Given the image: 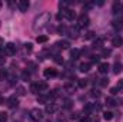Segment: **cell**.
Returning a JSON list of instances; mask_svg holds the SVG:
<instances>
[{"label": "cell", "mask_w": 123, "mask_h": 122, "mask_svg": "<svg viewBox=\"0 0 123 122\" xmlns=\"http://www.w3.org/2000/svg\"><path fill=\"white\" fill-rule=\"evenodd\" d=\"M90 23V19H89V16L87 14H80L79 17H77V27H86L87 25Z\"/></svg>", "instance_id": "cell-1"}, {"label": "cell", "mask_w": 123, "mask_h": 122, "mask_svg": "<svg viewBox=\"0 0 123 122\" xmlns=\"http://www.w3.org/2000/svg\"><path fill=\"white\" fill-rule=\"evenodd\" d=\"M30 118L33 121H42L43 119V112L39 108H33L30 111Z\"/></svg>", "instance_id": "cell-2"}, {"label": "cell", "mask_w": 123, "mask_h": 122, "mask_svg": "<svg viewBox=\"0 0 123 122\" xmlns=\"http://www.w3.org/2000/svg\"><path fill=\"white\" fill-rule=\"evenodd\" d=\"M16 45L14 43H7L6 46H4V52H6V55H9V56H13V55H16Z\"/></svg>", "instance_id": "cell-3"}, {"label": "cell", "mask_w": 123, "mask_h": 122, "mask_svg": "<svg viewBox=\"0 0 123 122\" xmlns=\"http://www.w3.org/2000/svg\"><path fill=\"white\" fill-rule=\"evenodd\" d=\"M17 7H19L20 12H27V9H29V1H27V0H19V1H17Z\"/></svg>", "instance_id": "cell-4"}, {"label": "cell", "mask_w": 123, "mask_h": 122, "mask_svg": "<svg viewBox=\"0 0 123 122\" xmlns=\"http://www.w3.org/2000/svg\"><path fill=\"white\" fill-rule=\"evenodd\" d=\"M63 16H64L67 20H70V22H72V20L76 17V13H74L73 10H70V9H66V10H63Z\"/></svg>", "instance_id": "cell-5"}, {"label": "cell", "mask_w": 123, "mask_h": 122, "mask_svg": "<svg viewBox=\"0 0 123 122\" xmlns=\"http://www.w3.org/2000/svg\"><path fill=\"white\" fill-rule=\"evenodd\" d=\"M43 75H44V78H55V76L57 75V72H56V69H53V68H49V69H44Z\"/></svg>", "instance_id": "cell-6"}, {"label": "cell", "mask_w": 123, "mask_h": 122, "mask_svg": "<svg viewBox=\"0 0 123 122\" xmlns=\"http://www.w3.org/2000/svg\"><path fill=\"white\" fill-rule=\"evenodd\" d=\"M7 105H9V108H17V105H19L17 98H16V96H10V98L7 99Z\"/></svg>", "instance_id": "cell-7"}, {"label": "cell", "mask_w": 123, "mask_h": 122, "mask_svg": "<svg viewBox=\"0 0 123 122\" xmlns=\"http://www.w3.org/2000/svg\"><path fill=\"white\" fill-rule=\"evenodd\" d=\"M112 25H113V27H115L116 30H122L123 29V20L122 19H115V20L112 22Z\"/></svg>", "instance_id": "cell-8"}, {"label": "cell", "mask_w": 123, "mask_h": 122, "mask_svg": "<svg viewBox=\"0 0 123 122\" xmlns=\"http://www.w3.org/2000/svg\"><path fill=\"white\" fill-rule=\"evenodd\" d=\"M56 111H57L56 103H47V105H46V112H47V114H55Z\"/></svg>", "instance_id": "cell-9"}, {"label": "cell", "mask_w": 123, "mask_h": 122, "mask_svg": "<svg viewBox=\"0 0 123 122\" xmlns=\"http://www.w3.org/2000/svg\"><path fill=\"white\" fill-rule=\"evenodd\" d=\"M109 68H110V66H109V63H107V62L100 63V65H99V72H100V73H107Z\"/></svg>", "instance_id": "cell-10"}, {"label": "cell", "mask_w": 123, "mask_h": 122, "mask_svg": "<svg viewBox=\"0 0 123 122\" xmlns=\"http://www.w3.org/2000/svg\"><path fill=\"white\" fill-rule=\"evenodd\" d=\"M122 43H123V39L120 37V36H115V37H113V40H112V45H113V46H116V47H119Z\"/></svg>", "instance_id": "cell-11"}, {"label": "cell", "mask_w": 123, "mask_h": 122, "mask_svg": "<svg viewBox=\"0 0 123 122\" xmlns=\"http://www.w3.org/2000/svg\"><path fill=\"white\" fill-rule=\"evenodd\" d=\"M90 66H92V63L86 62V63H82L79 69H80V72H89V70H90Z\"/></svg>", "instance_id": "cell-12"}, {"label": "cell", "mask_w": 123, "mask_h": 122, "mask_svg": "<svg viewBox=\"0 0 123 122\" xmlns=\"http://www.w3.org/2000/svg\"><path fill=\"white\" fill-rule=\"evenodd\" d=\"M122 70H123V65L119 63V62H116V63L113 65V72H115V73H120Z\"/></svg>", "instance_id": "cell-13"}, {"label": "cell", "mask_w": 123, "mask_h": 122, "mask_svg": "<svg viewBox=\"0 0 123 122\" xmlns=\"http://www.w3.org/2000/svg\"><path fill=\"white\" fill-rule=\"evenodd\" d=\"M37 88H39V92H46L49 89V86H47L46 82H39L37 83Z\"/></svg>", "instance_id": "cell-14"}, {"label": "cell", "mask_w": 123, "mask_h": 122, "mask_svg": "<svg viewBox=\"0 0 123 122\" xmlns=\"http://www.w3.org/2000/svg\"><path fill=\"white\" fill-rule=\"evenodd\" d=\"M56 46H59L60 49H67V47L70 46V43H69L67 40H60V42H57V43H56Z\"/></svg>", "instance_id": "cell-15"}, {"label": "cell", "mask_w": 123, "mask_h": 122, "mask_svg": "<svg viewBox=\"0 0 123 122\" xmlns=\"http://www.w3.org/2000/svg\"><path fill=\"white\" fill-rule=\"evenodd\" d=\"M70 56H72V59H79L80 58V50L79 49H73L70 52Z\"/></svg>", "instance_id": "cell-16"}, {"label": "cell", "mask_w": 123, "mask_h": 122, "mask_svg": "<svg viewBox=\"0 0 123 122\" xmlns=\"http://www.w3.org/2000/svg\"><path fill=\"white\" fill-rule=\"evenodd\" d=\"M96 37V33L94 32H87L86 36H85V40H90V39H94Z\"/></svg>", "instance_id": "cell-17"}, {"label": "cell", "mask_w": 123, "mask_h": 122, "mask_svg": "<svg viewBox=\"0 0 123 122\" xmlns=\"http://www.w3.org/2000/svg\"><path fill=\"white\" fill-rule=\"evenodd\" d=\"M106 105L107 106H115L116 105V101L113 98H106Z\"/></svg>", "instance_id": "cell-18"}, {"label": "cell", "mask_w": 123, "mask_h": 122, "mask_svg": "<svg viewBox=\"0 0 123 122\" xmlns=\"http://www.w3.org/2000/svg\"><path fill=\"white\" fill-rule=\"evenodd\" d=\"M103 118H105L106 121H112V119H113V114H112V112H105V114H103Z\"/></svg>", "instance_id": "cell-19"}, {"label": "cell", "mask_w": 123, "mask_h": 122, "mask_svg": "<svg viewBox=\"0 0 123 122\" xmlns=\"http://www.w3.org/2000/svg\"><path fill=\"white\" fill-rule=\"evenodd\" d=\"M36 42L37 43H44V42H47V36H37Z\"/></svg>", "instance_id": "cell-20"}, {"label": "cell", "mask_w": 123, "mask_h": 122, "mask_svg": "<svg viewBox=\"0 0 123 122\" xmlns=\"http://www.w3.org/2000/svg\"><path fill=\"white\" fill-rule=\"evenodd\" d=\"M37 102H40V103H46V102H47V96H44V95H39Z\"/></svg>", "instance_id": "cell-21"}, {"label": "cell", "mask_w": 123, "mask_h": 122, "mask_svg": "<svg viewBox=\"0 0 123 122\" xmlns=\"http://www.w3.org/2000/svg\"><path fill=\"white\" fill-rule=\"evenodd\" d=\"M16 91H17V95H20V96H23V95L26 93V89H25L23 86H17V88H16Z\"/></svg>", "instance_id": "cell-22"}, {"label": "cell", "mask_w": 123, "mask_h": 122, "mask_svg": "<svg viewBox=\"0 0 123 122\" xmlns=\"http://www.w3.org/2000/svg\"><path fill=\"white\" fill-rule=\"evenodd\" d=\"M22 79H23V81H29V79H30V73H29L27 70H25V72L22 73Z\"/></svg>", "instance_id": "cell-23"}, {"label": "cell", "mask_w": 123, "mask_h": 122, "mask_svg": "<svg viewBox=\"0 0 123 122\" xmlns=\"http://www.w3.org/2000/svg\"><path fill=\"white\" fill-rule=\"evenodd\" d=\"M120 7H122V4L116 1V3L113 4V13H117V10H120Z\"/></svg>", "instance_id": "cell-24"}, {"label": "cell", "mask_w": 123, "mask_h": 122, "mask_svg": "<svg viewBox=\"0 0 123 122\" xmlns=\"http://www.w3.org/2000/svg\"><path fill=\"white\" fill-rule=\"evenodd\" d=\"M6 76H7V72L4 69H0V81H4Z\"/></svg>", "instance_id": "cell-25"}, {"label": "cell", "mask_w": 123, "mask_h": 122, "mask_svg": "<svg viewBox=\"0 0 123 122\" xmlns=\"http://www.w3.org/2000/svg\"><path fill=\"white\" fill-rule=\"evenodd\" d=\"M7 121V114L6 112H0V122H6Z\"/></svg>", "instance_id": "cell-26"}, {"label": "cell", "mask_w": 123, "mask_h": 122, "mask_svg": "<svg viewBox=\"0 0 123 122\" xmlns=\"http://www.w3.org/2000/svg\"><path fill=\"white\" fill-rule=\"evenodd\" d=\"M102 45H103V40L102 39H97V40H94V46L93 47H102Z\"/></svg>", "instance_id": "cell-27"}, {"label": "cell", "mask_w": 123, "mask_h": 122, "mask_svg": "<svg viewBox=\"0 0 123 122\" xmlns=\"http://www.w3.org/2000/svg\"><path fill=\"white\" fill-rule=\"evenodd\" d=\"M107 83H109V79H107V78L100 79V86H107Z\"/></svg>", "instance_id": "cell-28"}, {"label": "cell", "mask_w": 123, "mask_h": 122, "mask_svg": "<svg viewBox=\"0 0 123 122\" xmlns=\"http://www.w3.org/2000/svg\"><path fill=\"white\" fill-rule=\"evenodd\" d=\"M30 91L33 92V93H39V88H37V83L31 85V86H30Z\"/></svg>", "instance_id": "cell-29"}, {"label": "cell", "mask_w": 123, "mask_h": 122, "mask_svg": "<svg viewBox=\"0 0 123 122\" xmlns=\"http://www.w3.org/2000/svg\"><path fill=\"white\" fill-rule=\"evenodd\" d=\"M86 85H87L86 79H79V86H80V88H85Z\"/></svg>", "instance_id": "cell-30"}, {"label": "cell", "mask_w": 123, "mask_h": 122, "mask_svg": "<svg viewBox=\"0 0 123 122\" xmlns=\"http://www.w3.org/2000/svg\"><path fill=\"white\" fill-rule=\"evenodd\" d=\"M70 106H72V101L70 99H66L64 103H63V108H70Z\"/></svg>", "instance_id": "cell-31"}, {"label": "cell", "mask_w": 123, "mask_h": 122, "mask_svg": "<svg viewBox=\"0 0 123 122\" xmlns=\"http://www.w3.org/2000/svg\"><path fill=\"white\" fill-rule=\"evenodd\" d=\"M56 122H67V118H66V116H63V115H59Z\"/></svg>", "instance_id": "cell-32"}, {"label": "cell", "mask_w": 123, "mask_h": 122, "mask_svg": "<svg viewBox=\"0 0 123 122\" xmlns=\"http://www.w3.org/2000/svg\"><path fill=\"white\" fill-rule=\"evenodd\" d=\"M90 96H93V98H99V96H100V92H99V91H94V89H93L92 93H90Z\"/></svg>", "instance_id": "cell-33"}, {"label": "cell", "mask_w": 123, "mask_h": 122, "mask_svg": "<svg viewBox=\"0 0 123 122\" xmlns=\"http://www.w3.org/2000/svg\"><path fill=\"white\" fill-rule=\"evenodd\" d=\"M83 7H85L86 10H89V9H92V7H93V3H90V1H89V3H85V4H83Z\"/></svg>", "instance_id": "cell-34"}, {"label": "cell", "mask_w": 123, "mask_h": 122, "mask_svg": "<svg viewBox=\"0 0 123 122\" xmlns=\"http://www.w3.org/2000/svg\"><path fill=\"white\" fill-rule=\"evenodd\" d=\"M59 7L66 10V7H67V1H60V3H59Z\"/></svg>", "instance_id": "cell-35"}, {"label": "cell", "mask_w": 123, "mask_h": 122, "mask_svg": "<svg viewBox=\"0 0 123 122\" xmlns=\"http://www.w3.org/2000/svg\"><path fill=\"white\" fill-rule=\"evenodd\" d=\"M79 122H90V118L89 116H85V118H80Z\"/></svg>", "instance_id": "cell-36"}, {"label": "cell", "mask_w": 123, "mask_h": 122, "mask_svg": "<svg viewBox=\"0 0 123 122\" xmlns=\"http://www.w3.org/2000/svg\"><path fill=\"white\" fill-rule=\"evenodd\" d=\"M117 89L120 91V89H123V79H120L119 81V83H117Z\"/></svg>", "instance_id": "cell-37"}, {"label": "cell", "mask_w": 123, "mask_h": 122, "mask_svg": "<svg viewBox=\"0 0 123 122\" xmlns=\"http://www.w3.org/2000/svg\"><path fill=\"white\" fill-rule=\"evenodd\" d=\"M117 91H119L117 88H112V89H110V93H112V95H116V93H117Z\"/></svg>", "instance_id": "cell-38"}, {"label": "cell", "mask_w": 123, "mask_h": 122, "mask_svg": "<svg viewBox=\"0 0 123 122\" xmlns=\"http://www.w3.org/2000/svg\"><path fill=\"white\" fill-rule=\"evenodd\" d=\"M109 55H110V50L109 49H105L103 50V56H109Z\"/></svg>", "instance_id": "cell-39"}, {"label": "cell", "mask_w": 123, "mask_h": 122, "mask_svg": "<svg viewBox=\"0 0 123 122\" xmlns=\"http://www.w3.org/2000/svg\"><path fill=\"white\" fill-rule=\"evenodd\" d=\"M25 49H26V50H27V52H31V43H27V45H26V47H25Z\"/></svg>", "instance_id": "cell-40"}, {"label": "cell", "mask_w": 123, "mask_h": 122, "mask_svg": "<svg viewBox=\"0 0 123 122\" xmlns=\"http://www.w3.org/2000/svg\"><path fill=\"white\" fill-rule=\"evenodd\" d=\"M55 61L57 62V63H62V62H63V59H60V56H55Z\"/></svg>", "instance_id": "cell-41"}, {"label": "cell", "mask_w": 123, "mask_h": 122, "mask_svg": "<svg viewBox=\"0 0 123 122\" xmlns=\"http://www.w3.org/2000/svg\"><path fill=\"white\" fill-rule=\"evenodd\" d=\"M72 119H79V114H76V112H74V114L72 115Z\"/></svg>", "instance_id": "cell-42"}, {"label": "cell", "mask_w": 123, "mask_h": 122, "mask_svg": "<svg viewBox=\"0 0 123 122\" xmlns=\"http://www.w3.org/2000/svg\"><path fill=\"white\" fill-rule=\"evenodd\" d=\"M93 62H99V56H94L93 58Z\"/></svg>", "instance_id": "cell-43"}, {"label": "cell", "mask_w": 123, "mask_h": 122, "mask_svg": "<svg viewBox=\"0 0 123 122\" xmlns=\"http://www.w3.org/2000/svg\"><path fill=\"white\" fill-rule=\"evenodd\" d=\"M1 58H3V56H1V53H0V62L3 61V59H1Z\"/></svg>", "instance_id": "cell-44"}, {"label": "cell", "mask_w": 123, "mask_h": 122, "mask_svg": "<svg viewBox=\"0 0 123 122\" xmlns=\"http://www.w3.org/2000/svg\"><path fill=\"white\" fill-rule=\"evenodd\" d=\"M0 7H1V3H0Z\"/></svg>", "instance_id": "cell-45"}, {"label": "cell", "mask_w": 123, "mask_h": 122, "mask_svg": "<svg viewBox=\"0 0 123 122\" xmlns=\"http://www.w3.org/2000/svg\"><path fill=\"white\" fill-rule=\"evenodd\" d=\"M94 122H99V121H94Z\"/></svg>", "instance_id": "cell-46"}]
</instances>
